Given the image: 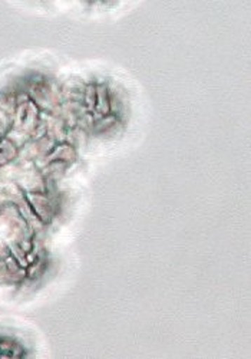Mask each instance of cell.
Here are the masks:
<instances>
[{"instance_id": "cell-1", "label": "cell", "mask_w": 251, "mask_h": 359, "mask_svg": "<svg viewBox=\"0 0 251 359\" xmlns=\"http://www.w3.org/2000/svg\"><path fill=\"white\" fill-rule=\"evenodd\" d=\"M32 355L29 341L15 329L0 327V358H25Z\"/></svg>"}]
</instances>
